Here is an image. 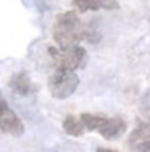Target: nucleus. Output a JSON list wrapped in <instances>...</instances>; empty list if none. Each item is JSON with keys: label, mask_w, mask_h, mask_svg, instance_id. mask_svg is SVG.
I'll list each match as a JSON object with an SVG mask.
<instances>
[{"label": "nucleus", "mask_w": 150, "mask_h": 152, "mask_svg": "<svg viewBox=\"0 0 150 152\" xmlns=\"http://www.w3.org/2000/svg\"><path fill=\"white\" fill-rule=\"evenodd\" d=\"M53 39L60 49L79 45L86 39V23H81L78 12L68 10L57 16L53 24Z\"/></svg>", "instance_id": "obj_1"}, {"label": "nucleus", "mask_w": 150, "mask_h": 152, "mask_svg": "<svg viewBox=\"0 0 150 152\" xmlns=\"http://www.w3.org/2000/svg\"><path fill=\"white\" fill-rule=\"evenodd\" d=\"M78 86H79V76L76 75V71L65 70V68H57L49 78L50 96L60 100L71 97Z\"/></svg>", "instance_id": "obj_2"}, {"label": "nucleus", "mask_w": 150, "mask_h": 152, "mask_svg": "<svg viewBox=\"0 0 150 152\" xmlns=\"http://www.w3.org/2000/svg\"><path fill=\"white\" fill-rule=\"evenodd\" d=\"M49 53L57 63V68H65V70L76 71L83 68L87 61V53L81 45H73L66 49L60 47H49Z\"/></svg>", "instance_id": "obj_3"}, {"label": "nucleus", "mask_w": 150, "mask_h": 152, "mask_svg": "<svg viewBox=\"0 0 150 152\" xmlns=\"http://www.w3.org/2000/svg\"><path fill=\"white\" fill-rule=\"evenodd\" d=\"M0 131L20 137L24 133V125L21 118L8 107V104L0 97Z\"/></svg>", "instance_id": "obj_4"}, {"label": "nucleus", "mask_w": 150, "mask_h": 152, "mask_svg": "<svg viewBox=\"0 0 150 152\" xmlns=\"http://www.w3.org/2000/svg\"><path fill=\"white\" fill-rule=\"evenodd\" d=\"M129 147L137 152H150V123H142L131 133Z\"/></svg>", "instance_id": "obj_5"}, {"label": "nucleus", "mask_w": 150, "mask_h": 152, "mask_svg": "<svg viewBox=\"0 0 150 152\" xmlns=\"http://www.w3.org/2000/svg\"><path fill=\"white\" fill-rule=\"evenodd\" d=\"M8 88L15 94L20 96H31V94L37 92V84H34L31 76L24 71L21 73H15L8 81Z\"/></svg>", "instance_id": "obj_6"}, {"label": "nucleus", "mask_w": 150, "mask_h": 152, "mask_svg": "<svg viewBox=\"0 0 150 152\" xmlns=\"http://www.w3.org/2000/svg\"><path fill=\"white\" fill-rule=\"evenodd\" d=\"M126 121L120 117H113V118H107L105 123L99 128V133L102 137L105 139H118L126 133Z\"/></svg>", "instance_id": "obj_7"}, {"label": "nucleus", "mask_w": 150, "mask_h": 152, "mask_svg": "<svg viewBox=\"0 0 150 152\" xmlns=\"http://www.w3.org/2000/svg\"><path fill=\"white\" fill-rule=\"evenodd\" d=\"M63 131L70 136H74V137H79L84 134V126L83 123L79 121V118L73 117V115H68V117L63 120Z\"/></svg>", "instance_id": "obj_8"}, {"label": "nucleus", "mask_w": 150, "mask_h": 152, "mask_svg": "<svg viewBox=\"0 0 150 152\" xmlns=\"http://www.w3.org/2000/svg\"><path fill=\"white\" fill-rule=\"evenodd\" d=\"M107 117H102V115H92V113H81L79 121L83 123L84 129L87 131H99V128L105 123Z\"/></svg>", "instance_id": "obj_9"}, {"label": "nucleus", "mask_w": 150, "mask_h": 152, "mask_svg": "<svg viewBox=\"0 0 150 152\" xmlns=\"http://www.w3.org/2000/svg\"><path fill=\"white\" fill-rule=\"evenodd\" d=\"M73 5L76 7V10L79 13H86V12H95L100 10L99 7V0H71Z\"/></svg>", "instance_id": "obj_10"}, {"label": "nucleus", "mask_w": 150, "mask_h": 152, "mask_svg": "<svg viewBox=\"0 0 150 152\" xmlns=\"http://www.w3.org/2000/svg\"><path fill=\"white\" fill-rule=\"evenodd\" d=\"M99 7L103 10H118L120 3L118 0H99Z\"/></svg>", "instance_id": "obj_11"}, {"label": "nucleus", "mask_w": 150, "mask_h": 152, "mask_svg": "<svg viewBox=\"0 0 150 152\" xmlns=\"http://www.w3.org/2000/svg\"><path fill=\"white\" fill-rule=\"evenodd\" d=\"M97 152H116V151H113V149H105V147H99Z\"/></svg>", "instance_id": "obj_12"}]
</instances>
